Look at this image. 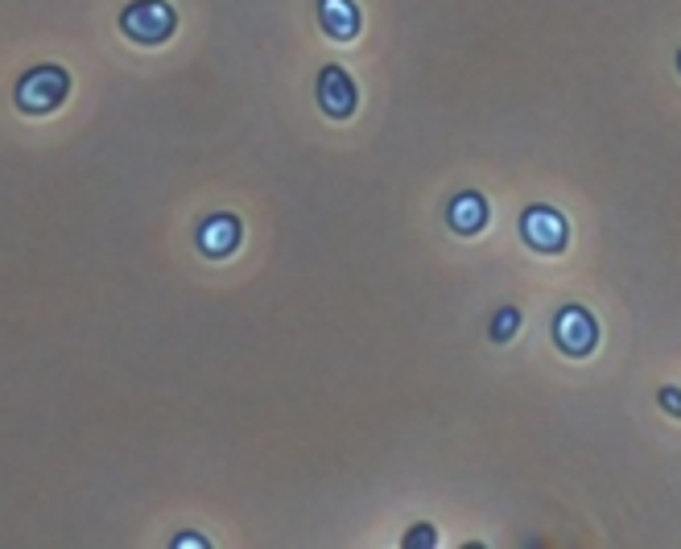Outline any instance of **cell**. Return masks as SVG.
Masks as SVG:
<instances>
[{
    "mask_svg": "<svg viewBox=\"0 0 681 549\" xmlns=\"http://www.w3.org/2000/svg\"><path fill=\"white\" fill-rule=\"evenodd\" d=\"M67 95H71V75L62 67H55V62H46V67H34L29 75H21L17 108L25 116H46L55 112Z\"/></svg>",
    "mask_w": 681,
    "mask_h": 549,
    "instance_id": "cell-1",
    "label": "cell"
},
{
    "mask_svg": "<svg viewBox=\"0 0 681 549\" xmlns=\"http://www.w3.org/2000/svg\"><path fill=\"white\" fill-rule=\"evenodd\" d=\"M120 29H124V38L141 41V46H162L166 38H174L178 13L166 0H136L120 13Z\"/></svg>",
    "mask_w": 681,
    "mask_h": 549,
    "instance_id": "cell-2",
    "label": "cell"
},
{
    "mask_svg": "<svg viewBox=\"0 0 681 549\" xmlns=\"http://www.w3.org/2000/svg\"><path fill=\"white\" fill-rule=\"evenodd\" d=\"M553 343L574 356V360H583L595 351V343H599V322L590 314L587 306H562L558 314H553Z\"/></svg>",
    "mask_w": 681,
    "mask_h": 549,
    "instance_id": "cell-3",
    "label": "cell"
},
{
    "mask_svg": "<svg viewBox=\"0 0 681 549\" xmlns=\"http://www.w3.org/2000/svg\"><path fill=\"white\" fill-rule=\"evenodd\" d=\"M521 240H525L529 248H537V252H546V256L562 252L570 240L566 215H562L558 207H546V203L525 207V215H521Z\"/></svg>",
    "mask_w": 681,
    "mask_h": 549,
    "instance_id": "cell-4",
    "label": "cell"
},
{
    "mask_svg": "<svg viewBox=\"0 0 681 549\" xmlns=\"http://www.w3.org/2000/svg\"><path fill=\"white\" fill-rule=\"evenodd\" d=\"M314 95H319V108L331 120H347V116L356 112V104H360V92H356V79L347 75L343 67H322L319 71V87H314Z\"/></svg>",
    "mask_w": 681,
    "mask_h": 549,
    "instance_id": "cell-5",
    "label": "cell"
},
{
    "mask_svg": "<svg viewBox=\"0 0 681 549\" xmlns=\"http://www.w3.org/2000/svg\"><path fill=\"white\" fill-rule=\"evenodd\" d=\"M199 248L207 252L211 261H224L240 248V219L236 215H211L207 224L199 228Z\"/></svg>",
    "mask_w": 681,
    "mask_h": 549,
    "instance_id": "cell-6",
    "label": "cell"
},
{
    "mask_svg": "<svg viewBox=\"0 0 681 549\" xmlns=\"http://www.w3.org/2000/svg\"><path fill=\"white\" fill-rule=\"evenodd\" d=\"M446 224H451V231H458V236H475V231H483L488 228V199H483V194H475V190L454 194L451 207H446Z\"/></svg>",
    "mask_w": 681,
    "mask_h": 549,
    "instance_id": "cell-7",
    "label": "cell"
},
{
    "mask_svg": "<svg viewBox=\"0 0 681 549\" xmlns=\"http://www.w3.org/2000/svg\"><path fill=\"white\" fill-rule=\"evenodd\" d=\"M319 21L322 34H331L335 41H351L360 34V9L351 0H319Z\"/></svg>",
    "mask_w": 681,
    "mask_h": 549,
    "instance_id": "cell-8",
    "label": "cell"
},
{
    "mask_svg": "<svg viewBox=\"0 0 681 549\" xmlns=\"http://www.w3.org/2000/svg\"><path fill=\"white\" fill-rule=\"evenodd\" d=\"M516 331H521V310H516V306H504V310H500V314L492 319V339L495 343H509Z\"/></svg>",
    "mask_w": 681,
    "mask_h": 549,
    "instance_id": "cell-9",
    "label": "cell"
},
{
    "mask_svg": "<svg viewBox=\"0 0 681 549\" xmlns=\"http://www.w3.org/2000/svg\"><path fill=\"white\" fill-rule=\"evenodd\" d=\"M438 541V533L430 529V525H417V529L405 533V549H414V546H434Z\"/></svg>",
    "mask_w": 681,
    "mask_h": 549,
    "instance_id": "cell-10",
    "label": "cell"
},
{
    "mask_svg": "<svg viewBox=\"0 0 681 549\" xmlns=\"http://www.w3.org/2000/svg\"><path fill=\"white\" fill-rule=\"evenodd\" d=\"M669 409L673 417H681V389H661V397H657Z\"/></svg>",
    "mask_w": 681,
    "mask_h": 549,
    "instance_id": "cell-11",
    "label": "cell"
},
{
    "mask_svg": "<svg viewBox=\"0 0 681 549\" xmlns=\"http://www.w3.org/2000/svg\"><path fill=\"white\" fill-rule=\"evenodd\" d=\"M678 71H681V55H678Z\"/></svg>",
    "mask_w": 681,
    "mask_h": 549,
    "instance_id": "cell-12",
    "label": "cell"
}]
</instances>
